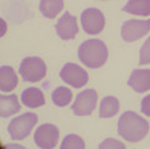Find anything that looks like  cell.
Masks as SVG:
<instances>
[{
	"instance_id": "obj_9",
	"label": "cell",
	"mask_w": 150,
	"mask_h": 149,
	"mask_svg": "<svg viewBox=\"0 0 150 149\" xmlns=\"http://www.w3.org/2000/svg\"><path fill=\"white\" fill-rule=\"evenodd\" d=\"M58 136H60V132H58L57 127L50 123H46L40 126L36 129L34 136V142L41 149H52L57 145Z\"/></svg>"
},
{
	"instance_id": "obj_5",
	"label": "cell",
	"mask_w": 150,
	"mask_h": 149,
	"mask_svg": "<svg viewBox=\"0 0 150 149\" xmlns=\"http://www.w3.org/2000/svg\"><path fill=\"white\" fill-rule=\"evenodd\" d=\"M81 24L84 33L89 35H97L102 33L105 26V18L100 10L96 8L86 9L81 14Z\"/></svg>"
},
{
	"instance_id": "obj_6",
	"label": "cell",
	"mask_w": 150,
	"mask_h": 149,
	"mask_svg": "<svg viewBox=\"0 0 150 149\" xmlns=\"http://www.w3.org/2000/svg\"><path fill=\"white\" fill-rule=\"evenodd\" d=\"M60 77L65 83L69 84L73 88H82L88 82V73L81 66L76 63L68 62L62 67Z\"/></svg>"
},
{
	"instance_id": "obj_19",
	"label": "cell",
	"mask_w": 150,
	"mask_h": 149,
	"mask_svg": "<svg viewBox=\"0 0 150 149\" xmlns=\"http://www.w3.org/2000/svg\"><path fill=\"white\" fill-rule=\"evenodd\" d=\"M86 147L81 137L76 134H68L61 143V149H83Z\"/></svg>"
},
{
	"instance_id": "obj_1",
	"label": "cell",
	"mask_w": 150,
	"mask_h": 149,
	"mask_svg": "<svg viewBox=\"0 0 150 149\" xmlns=\"http://www.w3.org/2000/svg\"><path fill=\"white\" fill-rule=\"evenodd\" d=\"M150 126L146 119L135 112H124L118 121V134L130 143L140 142L149 133Z\"/></svg>"
},
{
	"instance_id": "obj_22",
	"label": "cell",
	"mask_w": 150,
	"mask_h": 149,
	"mask_svg": "<svg viewBox=\"0 0 150 149\" xmlns=\"http://www.w3.org/2000/svg\"><path fill=\"white\" fill-rule=\"evenodd\" d=\"M142 112L145 116L150 117V94L142 99Z\"/></svg>"
},
{
	"instance_id": "obj_21",
	"label": "cell",
	"mask_w": 150,
	"mask_h": 149,
	"mask_svg": "<svg viewBox=\"0 0 150 149\" xmlns=\"http://www.w3.org/2000/svg\"><path fill=\"white\" fill-rule=\"evenodd\" d=\"M125 145L123 144V143L118 142L115 139H112V138H109V139H105L103 143H100L99 144V149H108V148H124Z\"/></svg>"
},
{
	"instance_id": "obj_13",
	"label": "cell",
	"mask_w": 150,
	"mask_h": 149,
	"mask_svg": "<svg viewBox=\"0 0 150 149\" xmlns=\"http://www.w3.org/2000/svg\"><path fill=\"white\" fill-rule=\"evenodd\" d=\"M21 102L29 108H37L45 104V96L41 89L30 87L24 89L21 93Z\"/></svg>"
},
{
	"instance_id": "obj_15",
	"label": "cell",
	"mask_w": 150,
	"mask_h": 149,
	"mask_svg": "<svg viewBox=\"0 0 150 149\" xmlns=\"http://www.w3.org/2000/svg\"><path fill=\"white\" fill-rule=\"evenodd\" d=\"M123 11L132 15L149 16L150 15V0H128L123 6Z\"/></svg>"
},
{
	"instance_id": "obj_3",
	"label": "cell",
	"mask_w": 150,
	"mask_h": 149,
	"mask_svg": "<svg viewBox=\"0 0 150 149\" xmlns=\"http://www.w3.org/2000/svg\"><path fill=\"white\" fill-rule=\"evenodd\" d=\"M37 121H39L37 116L35 113H31V112H28V113H24L16 117V118L10 121V123L8 126L9 136L14 140L25 139L36 126Z\"/></svg>"
},
{
	"instance_id": "obj_11",
	"label": "cell",
	"mask_w": 150,
	"mask_h": 149,
	"mask_svg": "<svg viewBox=\"0 0 150 149\" xmlns=\"http://www.w3.org/2000/svg\"><path fill=\"white\" fill-rule=\"evenodd\" d=\"M128 86L132 87L134 91L138 93L146 92L150 89V70L145 68H137L130 74L129 79H128Z\"/></svg>"
},
{
	"instance_id": "obj_8",
	"label": "cell",
	"mask_w": 150,
	"mask_h": 149,
	"mask_svg": "<svg viewBox=\"0 0 150 149\" xmlns=\"http://www.w3.org/2000/svg\"><path fill=\"white\" fill-rule=\"evenodd\" d=\"M150 31V19L149 20H128L122 25L120 35L125 42H134Z\"/></svg>"
},
{
	"instance_id": "obj_16",
	"label": "cell",
	"mask_w": 150,
	"mask_h": 149,
	"mask_svg": "<svg viewBox=\"0 0 150 149\" xmlns=\"http://www.w3.org/2000/svg\"><path fill=\"white\" fill-rule=\"evenodd\" d=\"M120 108L119 101L113 96H107L102 99L99 106V117L100 118H110L114 117Z\"/></svg>"
},
{
	"instance_id": "obj_2",
	"label": "cell",
	"mask_w": 150,
	"mask_h": 149,
	"mask_svg": "<svg viewBox=\"0 0 150 149\" xmlns=\"http://www.w3.org/2000/svg\"><path fill=\"white\" fill-rule=\"evenodd\" d=\"M78 58L86 67L99 68L108 60V49L102 40H86L78 47Z\"/></svg>"
},
{
	"instance_id": "obj_7",
	"label": "cell",
	"mask_w": 150,
	"mask_h": 149,
	"mask_svg": "<svg viewBox=\"0 0 150 149\" xmlns=\"http://www.w3.org/2000/svg\"><path fill=\"white\" fill-rule=\"evenodd\" d=\"M97 99H98V93L96 92V89H92V88L84 89V91L77 94L71 109L73 111V113L78 117L89 116L96 109Z\"/></svg>"
},
{
	"instance_id": "obj_14",
	"label": "cell",
	"mask_w": 150,
	"mask_h": 149,
	"mask_svg": "<svg viewBox=\"0 0 150 149\" xmlns=\"http://www.w3.org/2000/svg\"><path fill=\"white\" fill-rule=\"evenodd\" d=\"M21 106L19 103L16 94H9V96H0V116L3 118L16 114L20 112Z\"/></svg>"
},
{
	"instance_id": "obj_4",
	"label": "cell",
	"mask_w": 150,
	"mask_h": 149,
	"mask_svg": "<svg viewBox=\"0 0 150 149\" xmlns=\"http://www.w3.org/2000/svg\"><path fill=\"white\" fill-rule=\"evenodd\" d=\"M19 73L24 78V81L39 82L41 79H44V77L46 76L47 67L45 61L40 57H26L20 63Z\"/></svg>"
},
{
	"instance_id": "obj_10",
	"label": "cell",
	"mask_w": 150,
	"mask_h": 149,
	"mask_svg": "<svg viewBox=\"0 0 150 149\" xmlns=\"http://www.w3.org/2000/svg\"><path fill=\"white\" fill-rule=\"evenodd\" d=\"M56 33L58 37L62 40H71L78 33V25H77V19L71 15L68 11L60 18V20L56 24Z\"/></svg>"
},
{
	"instance_id": "obj_17",
	"label": "cell",
	"mask_w": 150,
	"mask_h": 149,
	"mask_svg": "<svg viewBox=\"0 0 150 149\" xmlns=\"http://www.w3.org/2000/svg\"><path fill=\"white\" fill-rule=\"evenodd\" d=\"M40 11L47 19H55L63 9V0H40Z\"/></svg>"
},
{
	"instance_id": "obj_18",
	"label": "cell",
	"mask_w": 150,
	"mask_h": 149,
	"mask_svg": "<svg viewBox=\"0 0 150 149\" xmlns=\"http://www.w3.org/2000/svg\"><path fill=\"white\" fill-rule=\"evenodd\" d=\"M51 98L57 107H65L72 101V91L65 86H60L52 92Z\"/></svg>"
},
{
	"instance_id": "obj_12",
	"label": "cell",
	"mask_w": 150,
	"mask_h": 149,
	"mask_svg": "<svg viewBox=\"0 0 150 149\" xmlns=\"http://www.w3.org/2000/svg\"><path fill=\"white\" fill-rule=\"evenodd\" d=\"M18 86V76L16 72L11 66H1L0 67V91L10 92Z\"/></svg>"
},
{
	"instance_id": "obj_20",
	"label": "cell",
	"mask_w": 150,
	"mask_h": 149,
	"mask_svg": "<svg viewBox=\"0 0 150 149\" xmlns=\"http://www.w3.org/2000/svg\"><path fill=\"white\" fill-rule=\"evenodd\" d=\"M140 65H148L150 63V37L144 42L140 49Z\"/></svg>"
}]
</instances>
